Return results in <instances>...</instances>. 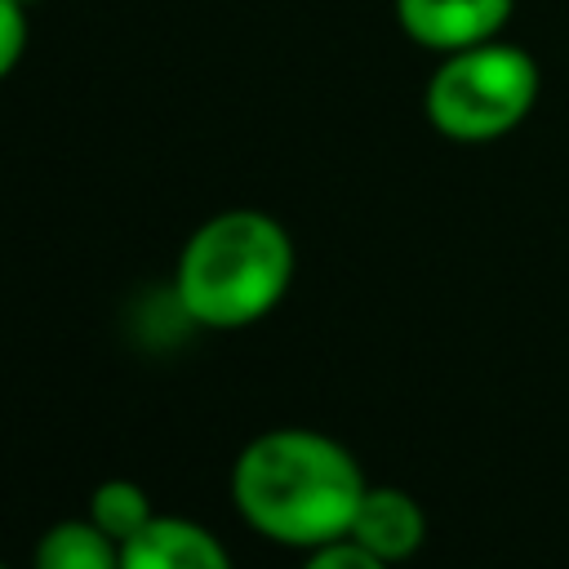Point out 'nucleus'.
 <instances>
[{"mask_svg": "<svg viewBox=\"0 0 569 569\" xmlns=\"http://www.w3.org/2000/svg\"><path fill=\"white\" fill-rule=\"evenodd\" d=\"M369 480L347 445L311 427H271L231 462L240 520L280 547H325L347 538Z\"/></svg>", "mask_w": 569, "mask_h": 569, "instance_id": "f257e3e1", "label": "nucleus"}, {"mask_svg": "<svg viewBox=\"0 0 569 569\" xmlns=\"http://www.w3.org/2000/svg\"><path fill=\"white\" fill-rule=\"evenodd\" d=\"M293 284V240L262 209H222L204 218L173 271L178 311L200 329H244L280 307Z\"/></svg>", "mask_w": 569, "mask_h": 569, "instance_id": "f03ea898", "label": "nucleus"}, {"mask_svg": "<svg viewBox=\"0 0 569 569\" xmlns=\"http://www.w3.org/2000/svg\"><path fill=\"white\" fill-rule=\"evenodd\" d=\"M538 102V62L520 44H471L445 53L427 80L422 111L449 142H493L525 124Z\"/></svg>", "mask_w": 569, "mask_h": 569, "instance_id": "7ed1b4c3", "label": "nucleus"}, {"mask_svg": "<svg viewBox=\"0 0 569 569\" xmlns=\"http://www.w3.org/2000/svg\"><path fill=\"white\" fill-rule=\"evenodd\" d=\"M516 0H396L400 31L436 53H458L471 44L493 40Z\"/></svg>", "mask_w": 569, "mask_h": 569, "instance_id": "20e7f679", "label": "nucleus"}, {"mask_svg": "<svg viewBox=\"0 0 569 569\" xmlns=\"http://www.w3.org/2000/svg\"><path fill=\"white\" fill-rule=\"evenodd\" d=\"M120 569H231L218 533L187 516H151L129 542H120Z\"/></svg>", "mask_w": 569, "mask_h": 569, "instance_id": "39448f33", "label": "nucleus"}, {"mask_svg": "<svg viewBox=\"0 0 569 569\" xmlns=\"http://www.w3.org/2000/svg\"><path fill=\"white\" fill-rule=\"evenodd\" d=\"M347 538L360 542L365 551H373L378 560L400 565L427 542V516H422V507H418V498L409 489L369 485L360 507H356V520H351Z\"/></svg>", "mask_w": 569, "mask_h": 569, "instance_id": "423d86ee", "label": "nucleus"}, {"mask_svg": "<svg viewBox=\"0 0 569 569\" xmlns=\"http://www.w3.org/2000/svg\"><path fill=\"white\" fill-rule=\"evenodd\" d=\"M31 569H120V542L102 533L89 516L58 520L40 533L31 551Z\"/></svg>", "mask_w": 569, "mask_h": 569, "instance_id": "0eeeda50", "label": "nucleus"}, {"mask_svg": "<svg viewBox=\"0 0 569 569\" xmlns=\"http://www.w3.org/2000/svg\"><path fill=\"white\" fill-rule=\"evenodd\" d=\"M151 493L138 480H102L89 498V520L116 542H129L142 525H151Z\"/></svg>", "mask_w": 569, "mask_h": 569, "instance_id": "6e6552de", "label": "nucleus"}, {"mask_svg": "<svg viewBox=\"0 0 569 569\" xmlns=\"http://www.w3.org/2000/svg\"><path fill=\"white\" fill-rule=\"evenodd\" d=\"M302 569H391V565L378 560L373 551H365L351 538H333L325 547H311L307 560H302Z\"/></svg>", "mask_w": 569, "mask_h": 569, "instance_id": "1a4fd4ad", "label": "nucleus"}, {"mask_svg": "<svg viewBox=\"0 0 569 569\" xmlns=\"http://www.w3.org/2000/svg\"><path fill=\"white\" fill-rule=\"evenodd\" d=\"M27 36H31L27 4H18V0H0V80L22 62V53H27Z\"/></svg>", "mask_w": 569, "mask_h": 569, "instance_id": "9d476101", "label": "nucleus"}, {"mask_svg": "<svg viewBox=\"0 0 569 569\" xmlns=\"http://www.w3.org/2000/svg\"><path fill=\"white\" fill-rule=\"evenodd\" d=\"M18 4H36V0H18Z\"/></svg>", "mask_w": 569, "mask_h": 569, "instance_id": "9b49d317", "label": "nucleus"}, {"mask_svg": "<svg viewBox=\"0 0 569 569\" xmlns=\"http://www.w3.org/2000/svg\"><path fill=\"white\" fill-rule=\"evenodd\" d=\"M0 569H9V565H4V560H0Z\"/></svg>", "mask_w": 569, "mask_h": 569, "instance_id": "f8f14e48", "label": "nucleus"}]
</instances>
